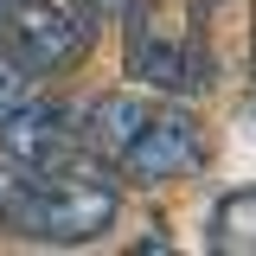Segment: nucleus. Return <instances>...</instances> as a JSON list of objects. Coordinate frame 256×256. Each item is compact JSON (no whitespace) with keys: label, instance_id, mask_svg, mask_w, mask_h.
Returning a JSON list of instances; mask_svg holds the SVG:
<instances>
[{"label":"nucleus","instance_id":"nucleus-1","mask_svg":"<svg viewBox=\"0 0 256 256\" xmlns=\"http://www.w3.org/2000/svg\"><path fill=\"white\" fill-rule=\"evenodd\" d=\"M77 122H84L90 154L109 173H122L128 186H173V180H192L212 160L205 122L180 102H148V96L116 90V96H96Z\"/></svg>","mask_w":256,"mask_h":256},{"label":"nucleus","instance_id":"nucleus-2","mask_svg":"<svg viewBox=\"0 0 256 256\" xmlns=\"http://www.w3.org/2000/svg\"><path fill=\"white\" fill-rule=\"evenodd\" d=\"M116 205H122V180L102 160H77L58 173L20 166V186L0 205V224L26 244H90L116 224Z\"/></svg>","mask_w":256,"mask_h":256},{"label":"nucleus","instance_id":"nucleus-3","mask_svg":"<svg viewBox=\"0 0 256 256\" xmlns=\"http://www.w3.org/2000/svg\"><path fill=\"white\" fill-rule=\"evenodd\" d=\"M122 64L141 90L160 96H198L218 84L205 52L198 0H128L122 6Z\"/></svg>","mask_w":256,"mask_h":256},{"label":"nucleus","instance_id":"nucleus-4","mask_svg":"<svg viewBox=\"0 0 256 256\" xmlns=\"http://www.w3.org/2000/svg\"><path fill=\"white\" fill-rule=\"evenodd\" d=\"M96 45L90 0H0V52L26 77H64Z\"/></svg>","mask_w":256,"mask_h":256},{"label":"nucleus","instance_id":"nucleus-5","mask_svg":"<svg viewBox=\"0 0 256 256\" xmlns=\"http://www.w3.org/2000/svg\"><path fill=\"white\" fill-rule=\"evenodd\" d=\"M0 160L26 166V173H58V166H77V160H96L90 141H84V122L77 109L64 102H6L0 109Z\"/></svg>","mask_w":256,"mask_h":256},{"label":"nucleus","instance_id":"nucleus-6","mask_svg":"<svg viewBox=\"0 0 256 256\" xmlns=\"http://www.w3.org/2000/svg\"><path fill=\"white\" fill-rule=\"evenodd\" d=\"M212 244H218L224 256H256V186L218 198V212H212Z\"/></svg>","mask_w":256,"mask_h":256},{"label":"nucleus","instance_id":"nucleus-7","mask_svg":"<svg viewBox=\"0 0 256 256\" xmlns=\"http://www.w3.org/2000/svg\"><path fill=\"white\" fill-rule=\"evenodd\" d=\"M26 84H32V77L6 58V52H0V109H6V102H20V96H26Z\"/></svg>","mask_w":256,"mask_h":256},{"label":"nucleus","instance_id":"nucleus-8","mask_svg":"<svg viewBox=\"0 0 256 256\" xmlns=\"http://www.w3.org/2000/svg\"><path fill=\"white\" fill-rule=\"evenodd\" d=\"M13 186H20V166H13V160H0V205L13 198Z\"/></svg>","mask_w":256,"mask_h":256},{"label":"nucleus","instance_id":"nucleus-9","mask_svg":"<svg viewBox=\"0 0 256 256\" xmlns=\"http://www.w3.org/2000/svg\"><path fill=\"white\" fill-rule=\"evenodd\" d=\"M90 6H96V20H122V6H128V0H90Z\"/></svg>","mask_w":256,"mask_h":256}]
</instances>
